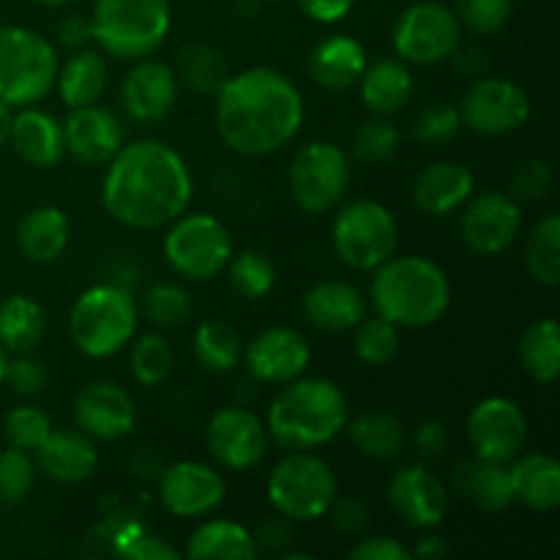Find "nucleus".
Returning a JSON list of instances; mask_svg holds the SVG:
<instances>
[{"label":"nucleus","instance_id":"obj_1","mask_svg":"<svg viewBox=\"0 0 560 560\" xmlns=\"http://www.w3.org/2000/svg\"><path fill=\"white\" fill-rule=\"evenodd\" d=\"M191 173L167 142L140 140L120 148L107 162L102 202L115 222L135 230L167 228L189 208Z\"/></svg>","mask_w":560,"mask_h":560},{"label":"nucleus","instance_id":"obj_2","mask_svg":"<svg viewBox=\"0 0 560 560\" xmlns=\"http://www.w3.org/2000/svg\"><path fill=\"white\" fill-rule=\"evenodd\" d=\"M304 98L299 85L271 66L230 74L217 93V129L241 156H271L299 137Z\"/></svg>","mask_w":560,"mask_h":560},{"label":"nucleus","instance_id":"obj_3","mask_svg":"<svg viewBox=\"0 0 560 560\" xmlns=\"http://www.w3.org/2000/svg\"><path fill=\"white\" fill-rule=\"evenodd\" d=\"M348 424V399L328 377H295L284 383L266 416V430L288 452H312L331 443Z\"/></svg>","mask_w":560,"mask_h":560},{"label":"nucleus","instance_id":"obj_4","mask_svg":"<svg viewBox=\"0 0 560 560\" xmlns=\"http://www.w3.org/2000/svg\"><path fill=\"white\" fill-rule=\"evenodd\" d=\"M372 273V306L397 328L432 326L452 304V282L430 257H388Z\"/></svg>","mask_w":560,"mask_h":560},{"label":"nucleus","instance_id":"obj_5","mask_svg":"<svg viewBox=\"0 0 560 560\" xmlns=\"http://www.w3.org/2000/svg\"><path fill=\"white\" fill-rule=\"evenodd\" d=\"M93 42L118 60H142L156 52L173 27L170 0H96Z\"/></svg>","mask_w":560,"mask_h":560},{"label":"nucleus","instance_id":"obj_6","mask_svg":"<svg viewBox=\"0 0 560 560\" xmlns=\"http://www.w3.org/2000/svg\"><path fill=\"white\" fill-rule=\"evenodd\" d=\"M137 301L124 284H96L74 301L69 315V337L88 359H109L120 353L137 334Z\"/></svg>","mask_w":560,"mask_h":560},{"label":"nucleus","instance_id":"obj_7","mask_svg":"<svg viewBox=\"0 0 560 560\" xmlns=\"http://www.w3.org/2000/svg\"><path fill=\"white\" fill-rule=\"evenodd\" d=\"M58 52L42 33L0 25V98L11 107H31L55 88Z\"/></svg>","mask_w":560,"mask_h":560},{"label":"nucleus","instance_id":"obj_8","mask_svg":"<svg viewBox=\"0 0 560 560\" xmlns=\"http://www.w3.org/2000/svg\"><path fill=\"white\" fill-rule=\"evenodd\" d=\"M266 492L284 520L315 523L326 517L334 498L339 495V485L326 459L310 452H293L273 465Z\"/></svg>","mask_w":560,"mask_h":560},{"label":"nucleus","instance_id":"obj_9","mask_svg":"<svg viewBox=\"0 0 560 560\" xmlns=\"http://www.w3.org/2000/svg\"><path fill=\"white\" fill-rule=\"evenodd\" d=\"M331 241L345 266L353 271H375L388 257L397 255V219L377 200L348 202L334 219Z\"/></svg>","mask_w":560,"mask_h":560},{"label":"nucleus","instance_id":"obj_10","mask_svg":"<svg viewBox=\"0 0 560 560\" xmlns=\"http://www.w3.org/2000/svg\"><path fill=\"white\" fill-rule=\"evenodd\" d=\"M164 257L170 268L189 282H208L228 268L233 238L211 213H180L164 235Z\"/></svg>","mask_w":560,"mask_h":560},{"label":"nucleus","instance_id":"obj_11","mask_svg":"<svg viewBox=\"0 0 560 560\" xmlns=\"http://www.w3.org/2000/svg\"><path fill=\"white\" fill-rule=\"evenodd\" d=\"M290 195L306 213H328L342 206L350 189V159L337 142H310L290 164Z\"/></svg>","mask_w":560,"mask_h":560},{"label":"nucleus","instance_id":"obj_12","mask_svg":"<svg viewBox=\"0 0 560 560\" xmlns=\"http://www.w3.org/2000/svg\"><path fill=\"white\" fill-rule=\"evenodd\" d=\"M463 42V25L448 5L438 0H419L397 16L392 31L394 52L416 66L441 63L452 58Z\"/></svg>","mask_w":560,"mask_h":560},{"label":"nucleus","instance_id":"obj_13","mask_svg":"<svg viewBox=\"0 0 560 560\" xmlns=\"http://www.w3.org/2000/svg\"><path fill=\"white\" fill-rule=\"evenodd\" d=\"M459 118L476 135L501 137L528 124L530 98L517 82L506 77H479L465 91Z\"/></svg>","mask_w":560,"mask_h":560},{"label":"nucleus","instance_id":"obj_14","mask_svg":"<svg viewBox=\"0 0 560 560\" xmlns=\"http://www.w3.org/2000/svg\"><path fill=\"white\" fill-rule=\"evenodd\" d=\"M468 441L479 459L512 463L528 441V419L514 399L487 397L470 410Z\"/></svg>","mask_w":560,"mask_h":560},{"label":"nucleus","instance_id":"obj_15","mask_svg":"<svg viewBox=\"0 0 560 560\" xmlns=\"http://www.w3.org/2000/svg\"><path fill=\"white\" fill-rule=\"evenodd\" d=\"M463 208L459 230H463V241L470 252L495 257L512 249L523 230V211L512 195L487 191V195L470 197Z\"/></svg>","mask_w":560,"mask_h":560},{"label":"nucleus","instance_id":"obj_16","mask_svg":"<svg viewBox=\"0 0 560 560\" xmlns=\"http://www.w3.org/2000/svg\"><path fill=\"white\" fill-rule=\"evenodd\" d=\"M268 430L252 410L219 408L206 427V443L211 457L228 470H249L262 463L268 452Z\"/></svg>","mask_w":560,"mask_h":560},{"label":"nucleus","instance_id":"obj_17","mask_svg":"<svg viewBox=\"0 0 560 560\" xmlns=\"http://www.w3.org/2000/svg\"><path fill=\"white\" fill-rule=\"evenodd\" d=\"M224 495H228L224 476L208 463L180 459L159 476V501L173 517H206L224 501Z\"/></svg>","mask_w":560,"mask_h":560},{"label":"nucleus","instance_id":"obj_18","mask_svg":"<svg viewBox=\"0 0 560 560\" xmlns=\"http://www.w3.org/2000/svg\"><path fill=\"white\" fill-rule=\"evenodd\" d=\"M74 421L93 441H118L135 430L137 405L118 383L93 381L77 392Z\"/></svg>","mask_w":560,"mask_h":560},{"label":"nucleus","instance_id":"obj_19","mask_svg":"<svg viewBox=\"0 0 560 560\" xmlns=\"http://www.w3.org/2000/svg\"><path fill=\"white\" fill-rule=\"evenodd\" d=\"M388 503L410 528H438L448 512V490L427 465H405L388 481Z\"/></svg>","mask_w":560,"mask_h":560},{"label":"nucleus","instance_id":"obj_20","mask_svg":"<svg viewBox=\"0 0 560 560\" xmlns=\"http://www.w3.org/2000/svg\"><path fill=\"white\" fill-rule=\"evenodd\" d=\"M312 350L299 331L284 326L266 328L244 350L246 370L255 381L284 386L306 372Z\"/></svg>","mask_w":560,"mask_h":560},{"label":"nucleus","instance_id":"obj_21","mask_svg":"<svg viewBox=\"0 0 560 560\" xmlns=\"http://www.w3.org/2000/svg\"><path fill=\"white\" fill-rule=\"evenodd\" d=\"M175 98H178V77L173 66L164 60L142 58L120 85V104H124L126 118L142 126L167 118L175 107Z\"/></svg>","mask_w":560,"mask_h":560},{"label":"nucleus","instance_id":"obj_22","mask_svg":"<svg viewBox=\"0 0 560 560\" xmlns=\"http://www.w3.org/2000/svg\"><path fill=\"white\" fill-rule=\"evenodd\" d=\"M63 140L66 151L82 164H107L124 148L126 131L113 109L85 104L66 118Z\"/></svg>","mask_w":560,"mask_h":560},{"label":"nucleus","instance_id":"obj_23","mask_svg":"<svg viewBox=\"0 0 560 560\" xmlns=\"http://www.w3.org/2000/svg\"><path fill=\"white\" fill-rule=\"evenodd\" d=\"M36 468L60 485H80L98 468L96 443L82 430H52L36 448Z\"/></svg>","mask_w":560,"mask_h":560},{"label":"nucleus","instance_id":"obj_24","mask_svg":"<svg viewBox=\"0 0 560 560\" xmlns=\"http://www.w3.org/2000/svg\"><path fill=\"white\" fill-rule=\"evenodd\" d=\"M304 315L312 326L328 334H342L359 326L366 317V301L359 288L350 282H328L312 284L304 293Z\"/></svg>","mask_w":560,"mask_h":560},{"label":"nucleus","instance_id":"obj_25","mask_svg":"<svg viewBox=\"0 0 560 560\" xmlns=\"http://www.w3.org/2000/svg\"><path fill=\"white\" fill-rule=\"evenodd\" d=\"M474 173L465 164L443 159V162L430 164L416 178L413 200L430 217H448V213L459 211L474 197Z\"/></svg>","mask_w":560,"mask_h":560},{"label":"nucleus","instance_id":"obj_26","mask_svg":"<svg viewBox=\"0 0 560 560\" xmlns=\"http://www.w3.org/2000/svg\"><path fill=\"white\" fill-rule=\"evenodd\" d=\"M9 142L14 145L16 156L22 162L42 170L55 167L66 153L63 124H58L52 115L36 109L33 104L31 107H20V113L14 115Z\"/></svg>","mask_w":560,"mask_h":560},{"label":"nucleus","instance_id":"obj_27","mask_svg":"<svg viewBox=\"0 0 560 560\" xmlns=\"http://www.w3.org/2000/svg\"><path fill=\"white\" fill-rule=\"evenodd\" d=\"M366 49L359 38L334 33L315 44L310 55V74L326 91H348L359 85L366 69Z\"/></svg>","mask_w":560,"mask_h":560},{"label":"nucleus","instance_id":"obj_28","mask_svg":"<svg viewBox=\"0 0 560 560\" xmlns=\"http://www.w3.org/2000/svg\"><path fill=\"white\" fill-rule=\"evenodd\" d=\"M514 501L534 512H552L560 503V465L552 454H517L509 465Z\"/></svg>","mask_w":560,"mask_h":560},{"label":"nucleus","instance_id":"obj_29","mask_svg":"<svg viewBox=\"0 0 560 560\" xmlns=\"http://www.w3.org/2000/svg\"><path fill=\"white\" fill-rule=\"evenodd\" d=\"M359 85L361 102L375 115H386V118L399 113L413 96V74L408 63L399 58H381L375 63H366Z\"/></svg>","mask_w":560,"mask_h":560},{"label":"nucleus","instance_id":"obj_30","mask_svg":"<svg viewBox=\"0 0 560 560\" xmlns=\"http://www.w3.org/2000/svg\"><path fill=\"white\" fill-rule=\"evenodd\" d=\"M69 244V219L60 208L38 206L22 217L16 246L31 262H55Z\"/></svg>","mask_w":560,"mask_h":560},{"label":"nucleus","instance_id":"obj_31","mask_svg":"<svg viewBox=\"0 0 560 560\" xmlns=\"http://www.w3.org/2000/svg\"><path fill=\"white\" fill-rule=\"evenodd\" d=\"M457 490L468 501H474L481 512H506L514 503L512 476L509 463H490V459H468L457 470Z\"/></svg>","mask_w":560,"mask_h":560},{"label":"nucleus","instance_id":"obj_32","mask_svg":"<svg viewBox=\"0 0 560 560\" xmlns=\"http://www.w3.org/2000/svg\"><path fill=\"white\" fill-rule=\"evenodd\" d=\"M55 85L66 107L74 109L96 104L107 88V60L96 49H74V55L63 66H58Z\"/></svg>","mask_w":560,"mask_h":560},{"label":"nucleus","instance_id":"obj_33","mask_svg":"<svg viewBox=\"0 0 560 560\" xmlns=\"http://www.w3.org/2000/svg\"><path fill=\"white\" fill-rule=\"evenodd\" d=\"M186 556L195 560H252L257 558L255 536L233 520H208L189 536Z\"/></svg>","mask_w":560,"mask_h":560},{"label":"nucleus","instance_id":"obj_34","mask_svg":"<svg viewBox=\"0 0 560 560\" xmlns=\"http://www.w3.org/2000/svg\"><path fill=\"white\" fill-rule=\"evenodd\" d=\"M44 310L31 295L14 293L0 301V345L5 353H33L44 337Z\"/></svg>","mask_w":560,"mask_h":560},{"label":"nucleus","instance_id":"obj_35","mask_svg":"<svg viewBox=\"0 0 560 560\" xmlns=\"http://www.w3.org/2000/svg\"><path fill=\"white\" fill-rule=\"evenodd\" d=\"M520 364L536 383H556L560 372V328L556 317H541L530 323L517 345Z\"/></svg>","mask_w":560,"mask_h":560},{"label":"nucleus","instance_id":"obj_36","mask_svg":"<svg viewBox=\"0 0 560 560\" xmlns=\"http://www.w3.org/2000/svg\"><path fill=\"white\" fill-rule=\"evenodd\" d=\"M345 430H348V438L355 446V452L370 459H381V463L397 457L405 446L402 424H399L397 416L386 413V410L361 413L359 419L348 421Z\"/></svg>","mask_w":560,"mask_h":560},{"label":"nucleus","instance_id":"obj_37","mask_svg":"<svg viewBox=\"0 0 560 560\" xmlns=\"http://www.w3.org/2000/svg\"><path fill=\"white\" fill-rule=\"evenodd\" d=\"M175 77L200 96H217L224 82L230 80V66L219 49L208 47V44H189L178 52Z\"/></svg>","mask_w":560,"mask_h":560},{"label":"nucleus","instance_id":"obj_38","mask_svg":"<svg viewBox=\"0 0 560 560\" xmlns=\"http://www.w3.org/2000/svg\"><path fill=\"white\" fill-rule=\"evenodd\" d=\"M195 355L208 372L228 375L241 364V339L233 326L224 320H202L195 328Z\"/></svg>","mask_w":560,"mask_h":560},{"label":"nucleus","instance_id":"obj_39","mask_svg":"<svg viewBox=\"0 0 560 560\" xmlns=\"http://www.w3.org/2000/svg\"><path fill=\"white\" fill-rule=\"evenodd\" d=\"M525 266L530 277L545 288H558L560 282V217L547 213L528 235Z\"/></svg>","mask_w":560,"mask_h":560},{"label":"nucleus","instance_id":"obj_40","mask_svg":"<svg viewBox=\"0 0 560 560\" xmlns=\"http://www.w3.org/2000/svg\"><path fill=\"white\" fill-rule=\"evenodd\" d=\"M230 288L246 301L266 299L277 284V266L262 252H241L228 262Z\"/></svg>","mask_w":560,"mask_h":560},{"label":"nucleus","instance_id":"obj_41","mask_svg":"<svg viewBox=\"0 0 560 560\" xmlns=\"http://www.w3.org/2000/svg\"><path fill=\"white\" fill-rule=\"evenodd\" d=\"M142 312L156 328H178L191 317V299L180 284L156 282L142 295Z\"/></svg>","mask_w":560,"mask_h":560},{"label":"nucleus","instance_id":"obj_42","mask_svg":"<svg viewBox=\"0 0 560 560\" xmlns=\"http://www.w3.org/2000/svg\"><path fill=\"white\" fill-rule=\"evenodd\" d=\"M353 350L355 355H359V361H364V364H388L399 350V328L381 315L364 317V320L355 326Z\"/></svg>","mask_w":560,"mask_h":560},{"label":"nucleus","instance_id":"obj_43","mask_svg":"<svg viewBox=\"0 0 560 560\" xmlns=\"http://www.w3.org/2000/svg\"><path fill=\"white\" fill-rule=\"evenodd\" d=\"M173 372V348L162 334H142L131 350V375L137 383L153 388L162 386Z\"/></svg>","mask_w":560,"mask_h":560},{"label":"nucleus","instance_id":"obj_44","mask_svg":"<svg viewBox=\"0 0 560 560\" xmlns=\"http://www.w3.org/2000/svg\"><path fill=\"white\" fill-rule=\"evenodd\" d=\"M399 142H402V135L397 126L386 115H375L355 129L353 153L364 164H383L399 151Z\"/></svg>","mask_w":560,"mask_h":560},{"label":"nucleus","instance_id":"obj_45","mask_svg":"<svg viewBox=\"0 0 560 560\" xmlns=\"http://www.w3.org/2000/svg\"><path fill=\"white\" fill-rule=\"evenodd\" d=\"M33 485H36V459L31 457V452H22L16 446L0 452V501H25Z\"/></svg>","mask_w":560,"mask_h":560},{"label":"nucleus","instance_id":"obj_46","mask_svg":"<svg viewBox=\"0 0 560 560\" xmlns=\"http://www.w3.org/2000/svg\"><path fill=\"white\" fill-rule=\"evenodd\" d=\"M454 14L476 36H495L512 16V0H454Z\"/></svg>","mask_w":560,"mask_h":560},{"label":"nucleus","instance_id":"obj_47","mask_svg":"<svg viewBox=\"0 0 560 560\" xmlns=\"http://www.w3.org/2000/svg\"><path fill=\"white\" fill-rule=\"evenodd\" d=\"M5 441L11 446L22 448V452L36 454V448L42 446L44 441L52 432V421L47 419V413L33 405H22V408H14L9 416H5Z\"/></svg>","mask_w":560,"mask_h":560},{"label":"nucleus","instance_id":"obj_48","mask_svg":"<svg viewBox=\"0 0 560 560\" xmlns=\"http://www.w3.org/2000/svg\"><path fill=\"white\" fill-rule=\"evenodd\" d=\"M463 129L459 109L452 104H430L413 120V137L421 145H443L452 142Z\"/></svg>","mask_w":560,"mask_h":560},{"label":"nucleus","instance_id":"obj_49","mask_svg":"<svg viewBox=\"0 0 560 560\" xmlns=\"http://www.w3.org/2000/svg\"><path fill=\"white\" fill-rule=\"evenodd\" d=\"M552 189V170L545 159H525L512 175V197L523 202L545 200Z\"/></svg>","mask_w":560,"mask_h":560},{"label":"nucleus","instance_id":"obj_50","mask_svg":"<svg viewBox=\"0 0 560 560\" xmlns=\"http://www.w3.org/2000/svg\"><path fill=\"white\" fill-rule=\"evenodd\" d=\"M3 383H9L11 392L22 394V397H33V394H42L47 388L49 370L31 353H20L5 364Z\"/></svg>","mask_w":560,"mask_h":560},{"label":"nucleus","instance_id":"obj_51","mask_svg":"<svg viewBox=\"0 0 560 560\" xmlns=\"http://www.w3.org/2000/svg\"><path fill=\"white\" fill-rule=\"evenodd\" d=\"M118 552L131 560H178V550L170 547L167 541L159 536L148 534V530H126L118 541Z\"/></svg>","mask_w":560,"mask_h":560},{"label":"nucleus","instance_id":"obj_52","mask_svg":"<svg viewBox=\"0 0 560 560\" xmlns=\"http://www.w3.org/2000/svg\"><path fill=\"white\" fill-rule=\"evenodd\" d=\"M328 517H331V525L337 534L342 536H359L364 534V528L370 525V512L361 501L355 498H334L331 509H328Z\"/></svg>","mask_w":560,"mask_h":560},{"label":"nucleus","instance_id":"obj_53","mask_svg":"<svg viewBox=\"0 0 560 560\" xmlns=\"http://www.w3.org/2000/svg\"><path fill=\"white\" fill-rule=\"evenodd\" d=\"M350 560H410V550L394 536H370L348 552Z\"/></svg>","mask_w":560,"mask_h":560},{"label":"nucleus","instance_id":"obj_54","mask_svg":"<svg viewBox=\"0 0 560 560\" xmlns=\"http://www.w3.org/2000/svg\"><path fill=\"white\" fill-rule=\"evenodd\" d=\"M448 448V430L441 421H424L416 430V452L421 459H438L443 457Z\"/></svg>","mask_w":560,"mask_h":560},{"label":"nucleus","instance_id":"obj_55","mask_svg":"<svg viewBox=\"0 0 560 560\" xmlns=\"http://www.w3.org/2000/svg\"><path fill=\"white\" fill-rule=\"evenodd\" d=\"M58 42L69 49H82L93 42V22L91 16L69 14L58 25Z\"/></svg>","mask_w":560,"mask_h":560},{"label":"nucleus","instance_id":"obj_56","mask_svg":"<svg viewBox=\"0 0 560 560\" xmlns=\"http://www.w3.org/2000/svg\"><path fill=\"white\" fill-rule=\"evenodd\" d=\"M353 3L355 0H299L301 11L320 25H334V22L345 20Z\"/></svg>","mask_w":560,"mask_h":560},{"label":"nucleus","instance_id":"obj_57","mask_svg":"<svg viewBox=\"0 0 560 560\" xmlns=\"http://www.w3.org/2000/svg\"><path fill=\"white\" fill-rule=\"evenodd\" d=\"M252 536H255L257 552L268 550V552H273V556H279V552L290 545V530H288V525H284L282 514H279V517L266 520V523H260L257 534H252Z\"/></svg>","mask_w":560,"mask_h":560},{"label":"nucleus","instance_id":"obj_58","mask_svg":"<svg viewBox=\"0 0 560 560\" xmlns=\"http://www.w3.org/2000/svg\"><path fill=\"white\" fill-rule=\"evenodd\" d=\"M452 58L457 60V69L463 71V74L474 77V80H479L481 71L487 69V55H485V49H479V47H468V49L457 47L454 49Z\"/></svg>","mask_w":560,"mask_h":560},{"label":"nucleus","instance_id":"obj_59","mask_svg":"<svg viewBox=\"0 0 560 560\" xmlns=\"http://www.w3.org/2000/svg\"><path fill=\"white\" fill-rule=\"evenodd\" d=\"M448 556V545L443 536H424L419 539L416 550L410 552V558H419V560H441Z\"/></svg>","mask_w":560,"mask_h":560},{"label":"nucleus","instance_id":"obj_60","mask_svg":"<svg viewBox=\"0 0 560 560\" xmlns=\"http://www.w3.org/2000/svg\"><path fill=\"white\" fill-rule=\"evenodd\" d=\"M11 124H14V107L0 98V145H5V142H9Z\"/></svg>","mask_w":560,"mask_h":560},{"label":"nucleus","instance_id":"obj_61","mask_svg":"<svg viewBox=\"0 0 560 560\" xmlns=\"http://www.w3.org/2000/svg\"><path fill=\"white\" fill-rule=\"evenodd\" d=\"M33 3L49 5V9H58V5H69V3H74V0H33Z\"/></svg>","mask_w":560,"mask_h":560},{"label":"nucleus","instance_id":"obj_62","mask_svg":"<svg viewBox=\"0 0 560 560\" xmlns=\"http://www.w3.org/2000/svg\"><path fill=\"white\" fill-rule=\"evenodd\" d=\"M5 364H9V353H5V348H3V345H0V383H3Z\"/></svg>","mask_w":560,"mask_h":560}]
</instances>
